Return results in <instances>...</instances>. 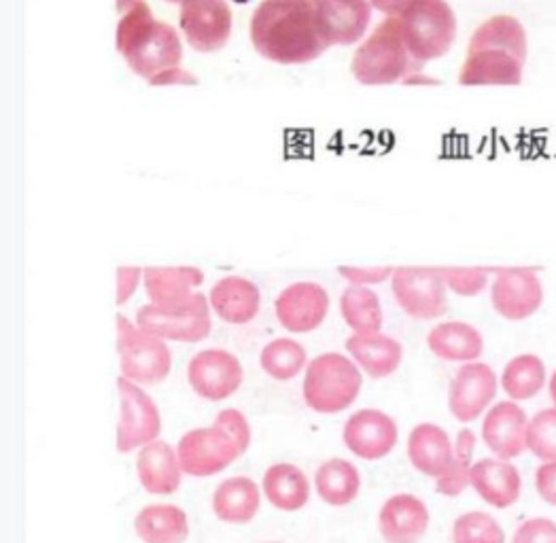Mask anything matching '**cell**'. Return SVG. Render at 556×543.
Masks as SVG:
<instances>
[{"mask_svg": "<svg viewBox=\"0 0 556 543\" xmlns=\"http://www.w3.org/2000/svg\"><path fill=\"white\" fill-rule=\"evenodd\" d=\"M340 276H344L351 285L364 287V285H378L391 276V268H338Z\"/></svg>", "mask_w": 556, "mask_h": 543, "instance_id": "cell-40", "label": "cell"}, {"mask_svg": "<svg viewBox=\"0 0 556 543\" xmlns=\"http://www.w3.org/2000/svg\"><path fill=\"white\" fill-rule=\"evenodd\" d=\"M149 84H151V86H170V84H184V86L191 84V86H195L198 81L193 79L191 73L181 71V68H173V71H166V73H162L160 77L151 79Z\"/></svg>", "mask_w": 556, "mask_h": 543, "instance_id": "cell-44", "label": "cell"}, {"mask_svg": "<svg viewBox=\"0 0 556 543\" xmlns=\"http://www.w3.org/2000/svg\"><path fill=\"white\" fill-rule=\"evenodd\" d=\"M393 295L413 318H438L446 313L442 276L431 270H397L393 274Z\"/></svg>", "mask_w": 556, "mask_h": 543, "instance_id": "cell-15", "label": "cell"}, {"mask_svg": "<svg viewBox=\"0 0 556 543\" xmlns=\"http://www.w3.org/2000/svg\"><path fill=\"white\" fill-rule=\"evenodd\" d=\"M497 395V376L484 363H467L451 384L448 407L459 422H473Z\"/></svg>", "mask_w": 556, "mask_h": 543, "instance_id": "cell-13", "label": "cell"}, {"mask_svg": "<svg viewBox=\"0 0 556 543\" xmlns=\"http://www.w3.org/2000/svg\"><path fill=\"white\" fill-rule=\"evenodd\" d=\"M329 313V295L317 282H295L277 300L278 323L291 333H308L321 327Z\"/></svg>", "mask_w": 556, "mask_h": 543, "instance_id": "cell-16", "label": "cell"}, {"mask_svg": "<svg viewBox=\"0 0 556 543\" xmlns=\"http://www.w3.org/2000/svg\"><path fill=\"white\" fill-rule=\"evenodd\" d=\"M251 43L277 64H308L329 47L308 0H262L251 17Z\"/></svg>", "mask_w": 556, "mask_h": 543, "instance_id": "cell-1", "label": "cell"}, {"mask_svg": "<svg viewBox=\"0 0 556 543\" xmlns=\"http://www.w3.org/2000/svg\"><path fill=\"white\" fill-rule=\"evenodd\" d=\"M420 64L415 62L402 37V24L397 17H387L370 39L353 55V77L364 86L395 84Z\"/></svg>", "mask_w": 556, "mask_h": 543, "instance_id": "cell-3", "label": "cell"}, {"mask_svg": "<svg viewBox=\"0 0 556 543\" xmlns=\"http://www.w3.org/2000/svg\"><path fill=\"white\" fill-rule=\"evenodd\" d=\"M535 489L540 497L544 498L548 505L556 507V460L544 463L535 471Z\"/></svg>", "mask_w": 556, "mask_h": 543, "instance_id": "cell-41", "label": "cell"}, {"mask_svg": "<svg viewBox=\"0 0 556 543\" xmlns=\"http://www.w3.org/2000/svg\"><path fill=\"white\" fill-rule=\"evenodd\" d=\"M529 418L516 402H500L482 422V442L502 460L518 458L527 451Z\"/></svg>", "mask_w": 556, "mask_h": 543, "instance_id": "cell-17", "label": "cell"}, {"mask_svg": "<svg viewBox=\"0 0 556 543\" xmlns=\"http://www.w3.org/2000/svg\"><path fill=\"white\" fill-rule=\"evenodd\" d=\"M260 503V489L253 480L230 478L219 484L213 497V509L215 516L228 525H247L257 516Z\"/></svg>", "mask_w": 556, "mask_h": 543, "instance_id": "cell-25", "label": "cell"}, {"mask_svg": "<svg viewBox=\"0 0 556 543\" xmlns=\"http://www.w3.org/2000/svg\"><path fill=\"white\" fill-rule=\"evenodd\" d=\"M242 378L244 371L240 362L222 349L202 351L187 365V380L191 389L208 402L232 397L240 389Z\"/></svg>", "mask_w": 556, "mask_h": 543, "instance_id": "cell-11", "label": "cell"}, {"mask_svg": "<svg viewBox=\"0 0 556 543\" xmlns=\"http://www.w3.org/2000/svg\"><path fill=\"white\" fill-rule=\"evenodd\" d=\"M427 344L431 353L446 362H473L482 355V336L465 323H444L438 325L429 338Z\"/></svg>", "mask_w": 556, "mask_h": 543, "instance_id": "cell-27", "label": "cell"}, {"mask_svg": "<svg viewBox=\"0 0 556 543\" xmlns=\"http://www.w3.org/2000/svg\"><path fill=\"white\" fill-rule=\"evenodd\" d=\"M211 306L217 317L232 325H244L257 317L262 306V295L257 285L247 278L228 276L222 278L211 289Z\"/></svg>", "mask_w": 556, "mask_h": 543, "instance_id": "cell-23", "label": "cell"}, {"mask_svg": "<svg viewBox=\"0 0 556 543\" xmlns=\"http://www.w3.org/2000/svg\"><path fill=\"white\" fill-rule=\"evenodd\" d=\"M135 527L144 543H186L189 538L186 512L177 505H149L140 509Z\"/></svg>", "mask_w": 556, "mask_h": 543, "instance_id": "cell-26", "label": "cell"}, {"mask_svg": "<svg viewBox=\"0 0 556 543\" xmlns=\"http://www.w3.org/2000/svg\"><path fill=\"white\" fill-rule=\"evenodd\" d=\"M442 278H446L457 293H465V295L476 293L484 285V280L471 272H444Z\"/></svg>", "mask_w": 556, "mask_h": 543, "instance_id": "cell-42", "label": "cell"}, {"mask_svg": "<svg viewBox=\"0 0 556 543\" xmlns=\"http://www.w3.org/2000/svg\"><path fill=\"white\" fill-rule=\"evenodd\" d=\"M181 30L195 51H219L232 35V11L226 0H184Z\"/></svg>", "mask_w": 556, "mask_h": 543, "instance_id": "cell-10", "label": "cell"}, {"mask_svg": "<svg viewBox=\"0 0 556 543\" xmlns=\"http://www.w3.org/2000/svg\"><path fill=\"white\" fill-rule=\"evenodd\" d=\"M119 425H117V451L122 454L132 453L140 446L157 442L162 431V418L155 402L140 391L139 384L119 378Z\"/></svg>", "mask_w": 556, "mask_h": 543, "instance_id": "cell-9", "label": "cell"}, {"mask_svg": "<svg viewBox=\"0 0 556 543\" xmlns=\"http://www.w3.org/2000/svg\"><path fill=\"white\" fill-rule=\"evenodd\" d=\"M264 493L280 512H298L311 498V484L295 465L280 463L266 471Z\"/></svg>", "mask_w": 556, "mask_h": 543, "instance_id": "cell-28", "label": "cell"}, {"mask_svg": "<svg viewBox=\"0 0 556 543\" xmlns=\"http://www.w3.org/2000/svg\"><path fill=\"white\" fill-rule=\"evenodd\" d=\"M177 454L184 473L191 478H206L228 469L244 453L224 427L213 425L186 433L179 442Z\"/></svg>", "mask_w": 556, "mask_h": 543, "instance_id": "cell-8", "label": "cell"}, {"mask_svg": "<svg viewBox=\"0 0 556 543\" xmlns=\"http://www.w3.org/2000/svg\"><path fill=\"white\" fill-rule=\"evenodd\" d=\"M117 351L122 376L135 384H160L170 374L173 353L166 342L122 315L117 317Z\"/></svg>", "mask_w": 556, "mask_h": 543, "instance_id": "cell-6", "label": "cell"}, {"mask_svg": "<svg viewBox=\"0 0 556 543\" xmlns=\"http://www.w3.org/2000/svg\"><path fill=\"white\" fill-rule=\"evenodd\" d=\"M142 272L137 268H119L117 270V304H126L139 287Z\"/></svg>", "mask_w": 556, "mask_h": 543, "instance_id": "cell-43", "label": "cell"}, {"mask_svg": "<svg viewBox=\"0 0 556 543\" xmlns=\"http://www.w3.org/2000/svg\"><path fill=\"white\" fill-rule=\"evenodd\" d=\"M346 351L370 378H387L402 363V344L384 333H355L346 340Z\"/></svg>", "mask_w": 556, "mask_h": 543, "instance_id": "cell-24", "label": "cell"}, {"mask_svg": "<svg viewBox=\"0 0 556 543\" xmlns=\"http://www.w3.org/2000/svg\"><path fill=\"white\" fill-rule=\"evenodd\" d=\"M551 400H553V404L556 407V371L553 374V378H551Z\"/></svg>", "mask_w": 556, "mask_h": 543, "instance_id": "cell-46", "label": "cell"}, {"mask_svg": "<svg viewBox=\"0 0 556 543\" xmlns=\"http://www.w3.org/2000/svg\"><path fill=\"white\" fill-rule=\"evenodd\" d=\"M400 24L404 43L418 64L442 58L457 35L455 13L444 0H415Z\"/></svg>", "mask_w": 556, "mask_h": 543, "instance_id": "cell-5", "label": "cell"}, {"mask_svg": "<svg viewBox=\"0 0 556 543\" xmlns=\"http://www.w3.org/2000/svg\"><path fill=\"white\" fill-rule=\"evenodd\" d=\"M408 458L422 476L438 482L451 473L455 465V449L442 427L422 422L413 429L408 438Z\"/></svg>", "mask_w": 556, "mask_h": 543, "instance_id": "cell-19", "label": "cell"}, {"mask_svg": "<svg viewBox=\"0 0 556 543\" xmlns=\"http://www.w3.org/2000/svg\"><path fill=\"white\" fill-rule=\"evenodd\" d=\"M340 313L355 333H380L382 311L376 293L366 287H349L340 298Z\"/></svg>", "mask_w": 556, "mask_h": 543, "instance_id": "cell-32", "label": "cell"}, {"mask_svg": "<svg viewBox=\"0 0 556 543\" xmlns=\"http://www.w3.org/2000/svg\"><path fill=\"white\" fill-rule=\"evenodd\" d=\"M459 81L464 86L518 84L520 81V64H516V60L508 58L504 51L471 49Z\"/></svg>", "mask_w": 556, "mask_h": 543, "instance_id": "cell-29", "label": "cell"}, {"mask_svg": "<svg viewBox=\"0 0 556 543\" xmlns=\"http://www.w3.org/2000/svg\"><path fill=\"white\" fill-rule=\"evenodd\" d=\"M511 543H556V522L548 518H533L522 522Z\"/></svg>", "mask_w": 556, "mask_h": 543, "instance_id": "cell-38", "label": "cell"}, {"mask_svg": "<svg viewBox=\"0 0 556 543\" xmlns=\"http://www.w3.org/2000/svg\"><path fill=\"white\" fill-rule=\"evenodd\" d=\"M362 384L364 380L355 363L338 353H325L308 363L304 402L319 414H338L355 404Z\"/></svg>", "mask_w": 556, "mask_h": 543, "instance_id": "cell-4", "label": "cell"}, {"mask_svg": "<svg viewBox=\"0 0 556 543\" xmlns=\"http://www.w3.org/2000/svg\"><path fill=\"white\" fill-rule=\"evenodd\" d=\"M493 302L495 308L506 318L529 317L540 306V287L531 289L520 282L514 287L511 278H502L495 285Z\"/></svg>", "mask_w": 556, "mask_h": 543, "instance_id": "cell-34", "label": "cell"}, {"mask_svg": "<svg viewBox=\"0 0 556 543\" xmlns=\"http://www.w3.org/2000/svg\"><path fill=\"white\" fill-rule=\"evenodd\" d=\"M527 451L542 463L556 460V407L542 409L529 420Z\"/></svg>", "mask_w": 556, "mask_h": 543, "instance_id": "cell-37", "label": "cell"}, {"mask_svg": "<svg viewBox=\"0 0 556 543\" xmlns=\"http://www.w3.org/2000/svg\"><path fill=\"white\" fill-rule=\"evenodd\" d=\"M378 525L387 543H418L429 529V509L415 495H395L382 505Z\"/></svg>", "mask_w": 556, "mask_h": 543, "instance_id": "cell-20", "label": "cell"}, {"mask_svg": "<svg viewBox=\"0 0 556 543\" xmlns=\"http://www.w3.org/2000/svg\"><path fill=\"white\" fill-rule=\"evenodd\" d=\"M546 384V367L535 355H520L511 359L504 376L502 387L510 395L511 402H527L533 400Z\"/></svg>", "mask_w": 556, "mask_h": 543, "instance_id": "cell-31", "label": "cell"}, {"mask_svg": "<svg viewBox=\"0 0 556 543\" xmlns=\"http://www.w3.org/2000/svg\"><path fill=\"white\" fill-rule=\"evenodd\" d=\"M397 425L391 416L378 409L355 412L344 427V444L364 460L384 458L397 446Z\"/></svg>", "mask_w": 556, "mask_h": 543, "instance_id": "cell-14", "label": "cell"}, {"mask_svg": "<svg viewBox=\"0 0 556 543\" xmlns=\"http://www.w3.org/2000/svg\"><path fill=\"white\" fill-rule=\"evenodd\" d=\"M215 425L224 427V429L232 435L233 440H236V444L240 446V451L247 453L249 442H251V429H249V422H247L244 414H240L238 409H224V412L217 414Z\"/></svg>", "mask_w": 556, "mask_h": 543, "instance_id": "cell-39", "label": "cell"}, {"mask_svg": "<svg viewBox=\"0 0 556 543\" xmlns=\"http://www.w3.org/2000/svg\"><path fill=\"white\" fill-rule=\"evenodd\" d=\"M137 323L140 329L162 340L202 342L211 333V311L206 298L195 293L187 304L177 308H162L155 304L142 306Z\"/></svg>", "mask_w": 556, "mask_h": 543, "instance_id": "cell-7", "label": "cell"}, {"mask_svg": "<svg viewBox=\"0 0 556 543\" xmlns=\"http://www.w3.org/2000/svg\"><path fill=\"white\" fill-rule=\"evenodd\" d=\"M415 0H370L371 7L382 11L389 17H402L406 13V9L413 4Z\"/></svg>", "mask_w": 556, "mask_h": 543, "instance_id": "cell-45", "label": "cell"}, {"mask_svg": "<svg viewBox=\"0 0 556 543\" xmlns=\"http://www.w3.org/2000/svg\"><path fill=\"white\" fill-rule=\"evenodd\" d=\"M144 291L155 306L177 308L187 304L195 293L193 289L204 282V274L198 268H147Z\"/></svg>", "mask_w": 556, "mask_h": 543, "instance_id": "cell-22", "label": "cell"}, {"mask_svg": "<svg viewBox=\"0 0 556 543\" xmlns=\"http://www.w3.org/2000/svg\"><path fill=\"white\" fill-rule=\"evenodd\" d=\"M137 473L149 495H173L181 487L184 469L173 446L157 440L140 451Z\"/></svg>", "mask_w": 556, "mask_h": 543, "instance_id": "cell-21", "label": "cell"}, {"mask_svg": "<svg viewBox=\"0 0 556 543\" xmlns=\"http://www.w3.org/2000/svg\"><path fill=\"white\" fill-rule=\"evenodd\" d=\"M315 484L321 501L333 507H342L357 498L362 489V478L357 467L351 465L349 460L331 458L319 467Z\"/></svg>", "mask_w": 556, "mask_h": 543, "instance_id": "cell-30", "label": "cell"}, {"mask_svg": "<svg viewBox=\"0 0 556 543\" xmlns=\"http://www.w3.org/2000/svg\"><path fill=\"white\" fill-rule=\"evenodd\" d=\"M473 444H476V435L469 429L459 433V442H457V449H455V465H453V469L446 478L435 482V489H438L440 495L457 497L469 487V471H471V465H473L471 463Z\"/></svg>", "mask_w": 556, "mask_h": 543, "instance_id": "cell-36", "label": "cell"}, {"mask_svg": "<svg viewBox=\"0 0 556 543\" xmlns=\"http://www.w3.org/2000/svg\"><path fill=\"white\" fill-rule=\"evenodd\" d=\"M469 487L484 503L497 509H508L520 498L522 478L510 460L482 458L471 465Z\"/></svg>", "mask_w": 556, "mask_h": 543, "instance_id": "cell-18", "label": "cell"}, {"mask_svg": "<svg viewBox=\"0 0 556 543\" xmlns=\"http://www.w3.org/2000/svg\"><path fill=\"white\" fill-rule=\"evenodd\" d=\"M453 543H506V533L491 514L469 512L455 520Z\"/></svg>", "mask_w": 556, "mask_h": 543, "instance_id": "cell-35", "label": "cell"}, {"mask_svg": "<svg viewBox=\"0 0 556 543\" xmlns=\"http://www.w3.org/2000/svg\"><path fill=\"white\" fill-rule=\"evenodd\" d=\"M166 2H179V4H181V2H184V0H166Z\"/></svg>", "mask_w": 556, "mask_h": 543, "instance_id": "cell-47", "label": "cell"}, {"mask_svg": "<svg viewBox=\"0 0 556 543\" xmlns=\"http://www.w3.org/2000/svg\"><path fill=\"white\" fill-rule=\"evenodd\" d=\"M315 7L327 46H353L366 35L371 20L370 0H308Z\"/></svg>", "mask_w": 556, "mask_h": 543, "instance_id": "cell-12", "label": "cell"}, {"mask_svg": "<svg viewBox=\"0 0 556 543\" xmlns=\"http://www.w3.org/2000/svg\"><path fill=\"white\" fill-rule=\"evenodd\" d=\"M306 365V351L300 342L278 338L262 351V367L275 380H291Z\"/></svg>", "mask_w": 556, "mask_h": 543, "instance_id": "cell-33", "label": "cell"}, {"mask_svg": "<svg viewBox=\"0 0 556 543\" xmlns=\"http://www.w3.org/2000/svg\"><path fill=\"white\" fill-rule=\"evenodd\" d=\"M119 24L115 43L128 66L147 81L179 68L184 47L177 30L157 22L144 0H117Z\"/></svg>", "mask_w": 556, "mask_h": 543, "instance_id": "cell-2", "label": "cell"}]
</instances>
